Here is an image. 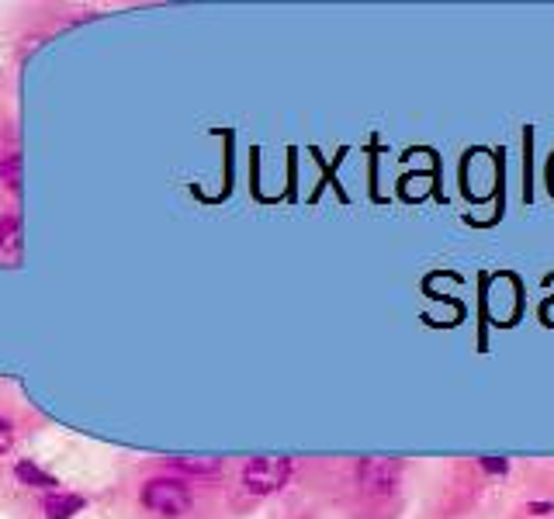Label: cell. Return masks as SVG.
<instances>
[{
	"mask_svg": "<svg viewBox=\"0 0 554 519\" xmlns=\"http://www.w3.org/2000/svg\"><path fill=\"white\" fill-rule=\"evenodd\" d=\"M170 468H177L181 475H219L222 461L219 457H170Z\"/></svg>",
	"mask_w": 554,
	"mask_h": 519,
	"instance_id": "cell-7",
	"label": "cell"
},
{
	"mask_svg": "<svg viewBox=\"0 0 554 519\" xmlns=\"http://www.w3.org/2000/svg\"><path fill=\"white\" fill-rule=\"evenodd\" d=\"M11 447H14V426L7 419H0V457L11 454Z\"/></svg>",
	"mask_w": 554,
	"mask_h": 519,
	"instance_id": "cell-9",
	"label": "cell"
},
{
	"mask_svg": "<svg viewBox=\"0 0 554 519\" xmlns=\"http://www.w3.org/2000/svg\"><path fill=\"white\" fill-rule=\"evenodd\" d=\"M39 509L46 519H73L87 509V499L84 495H73V492H46Z\"/></svg>",
	"mask_w": 554,
	"mask_h": 519,
	"instance_id": "cell-4",
	"label": "cell"
},
{
	"mask_svg": "<svg viewBox=\"0 0 554 519\" xmlns=\"http://www.w3.org/2000/svg\"><path fill=\"white\" fill-rule=\"evenodd\" d=\"M14 260H21V218L4 215L0 218V263L11 267Z\"/></svg>",
	"mask_w": 554,
	"mask_h": 519,
	"instance_id": "cell-6",
	"label": "cell"
},
{
	"mask_svg": "<svg viewBox=\"0 0 554 519\" xmlns=\"http://www.w3.org/2000/svg\"><path fill=\"white\" fill-rule=\"evenodd\" d=\"M482 468H485V471H492V475H506L509 464L503 461V457H482Z\"/></svg>",
	"mask_w": 554,
	"mask_h": 519,
	"instance_id": "cell-10",
	"label": "cell"
},
{
	"mask_svg": "<svg viewBox=\"0 0 554 519\" xmlns=\"http://www.w3.org/2000/svg\"><path fill=\"white\" fill-rule=\"evenodd\" d=\"M139 502L149 513H160L167 519H177L191 513L194 506V488L187 485V478H149L139 492Z\"/></svg>",
	"mask_w": 554,
	"mask_h": 519,
	"instance_id": "cell-1",
	"label": "cell"
},
{
	"mask_svg": "<svg viewBox=\"0 0 554 519\" xmlns=\"http://www.w3.org/2000/svg\"><path fill=\"white\" fill-rule=\"evenodd\" d=\"M295 464L288 457H253L243 468V485L250 495H274L284 488V481L291 478Z\"/></svg>",
	"mask_w": 554,
	"mask_h": 519,
	"instance_id": "cell-2",
	"label": "cell"
},
{
	"mask_svg": "<svg viewBox=\"0 0 554 519\" xmlns=\"http://www.w3.org/2000/svg\"><path fill=\"white\" fill-rule=\"evenodd\" d=\"M402 478V464L392 457H368V461L357 464V485L364 495H392L399 488Z\"/></svg>",
	"mask_w": 554,
	"mask_h": 519,
	"instance_id": "cell-3",
	"label": "cell"
},
{
	"mask_svg": "<svg viewBox=\"0 0 554 519\" xmlns=\"http://www.w3.org/2000/svg\"><path fill=\"white\" fill-rule=\"evenodd\" d=\"M14 478H18L21 485L35 488V492H56V485H59V478L52 475V471L39 468V464L28 461V457H21V461L14 464Z\"/></svg>",
	"mask_w": 554,
	"mask_h": 519,
	"instance_id": "cell-5",
	"label": "cell"
},
{
	"mask_svg": "<svg viewBox=\"0 0 554 519\" xmlns=\"http://www.w3.org/2000/svg\"><path fill=\"white\" fill-rule=\"evenodd\" d=\"M0 177H4L7 191H21V153L11 149V153L0 160Z\"/></svg>",
	"mask_w": 554,
	"mask_h": 519,
	"instance_id": "cell-8",
	"label": "cell"
},
{
	"mask_svg": "<svg viewBox=\"0 0 554 519\" xmlns=\"http://www.w3.org/2000/svg\"><path fill=\"white\" fill-rule=\"evenodd\" d=\"M11 153V146H7V135H4V129H0V160Z\"/></svg>",
	"mask_w": 554,
	"mask_h": 519,
	"instance_id": "cell-11",
	"label": "cell"
}]
</instances>
